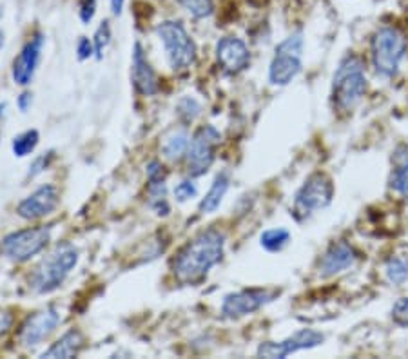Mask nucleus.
Instances as JSON below:
<instances>
[{
  "instance_id": "4be33fe9",
  "label": "nucleus",
  "mask_w": 408,
  "mask_h": 359,
  "mask_svg": "<svg viewBox=\"0 0 408 359\" xmlns=\"http://www.w3.org/2000/svg\"><path fill=\"white\" fill-rule=\"evenodd\" d=\"M289 240L290 234L287 229H268V231H265L264 234H261L259 243H261V247H264L265 250H268V252H280V250L289 243Z\"/></svg>"
},
{
  "instance_id": "bb28decb",
  "label": "nucleus",
  "mask_w": 408,
  "mask_h": 359,
  "mask_svg": "<svg viewBox=\"0 0 408 359\" xmlns=\"http://www.w3.org/2000/svg\"><path fill=\"white\" fill-rule=\"evenodd\" d=\"M390 185L395 193L401 194L408 200V163H401L394 171V176L390 180Z\"/></svg>"
},
{
  "instance_id": "9d476101",
  "label": "nucleus",
  "mask_w": 408,
  "mask_h": 359,
  "mask_svg": "<svg viewBox=\"0 0 408 359\" xmlns=\"http://www.w3.org/2000/svg\"><path fill=\"white\" fill-rule=\"evenodd\" d=\"M325 341V336L318 330L303 329L299 332H296L294 336L287 337L283 341H267L261 343L258 346V355L259 358L267 359H283L290 354H296L299 351H308V348H314V346H320L321 343Z\"/></svg>"
},
{
  "instance_id": "9b49d317",
  "label": "nucleus",
  "mask_w": 408,
  "mask_h": 359,
  "mask_svg": "<svg viewBox=\"0 0 408 359\" xmlns=\"http://www.w3.org/2000/svg\"><path fill=\"white\" fill-rule=\"evenodd\" d=\"M276 296V290L267 289H250L229 294V296H225L224 303H222V314L225 318H231V320L243 318V316L259 311V309L267 305V303H271Z\"/></svg>"
},
{
  "instance_id": "20e7f679",
  "label": "nucleus",
  "mask_w": 408,
  "mask_h": 359,
  "mask_svg": "<svg viewBox=\"0 0 408 359\" xmlns=\"http://www.w3.org/2000/svg\"><path fill=\"white\" fill-rule=\"evenodd\" d=\"M374 69L381 76L392 79L397 75L401 62L407 57V36L394 26H385L376 31L370 44Z\"/></svg>"
},
{
  "instance_id": "f8f14e48",
  "label": "nucleus",
  "mask_w": 408,
  "mask_h": 359,
  "mask_svg": "<svg viewBox=\"0 0 408 359\" xmlns=\"http://www.w3.org/2000/svg\"><path fill=\"white\" fill-rule=\"evenodd\" d=\"M62 318L60 312L55 307H48L44 311L36 312V314L29 316L26 321H24L22 329H20V343L24 346H36L40 343L48 339L51 334L55 332L58 325H60Z\"/></svg>"
},
{
  "instance_id": "4c0bfd02",
  "label": "nucleus",
  "mask_w": 408,
  "mask_h": 359,
  "mask_svg": "<svg viewBox=\"0 0 408 359\" xmlns=\"http://www.w3.org/2000/svg\"><path fill=\"white\" fill-rule=\"evenodd\" d=\"M4 48V33L0 31V49Z\"/></svg>"
},
{
  "instance_id": "58836bf2",
  "label": "nucleus",
  "mask_w": 408,
  "mask_h": 359,
  "mask_svg": "<svg viewBox=\"0 0 408 359\" xmlns=\"http://www.w3.org/2000/svg\"><path fill=\"white\" fill-rule=\"evenodd\" d=\"M4 109H6V104H0V114L4 113Z\"/></svg>"
},
{
  "instance_id": "a878e982",
  "label": "nucleus",
  "mask_w": 408,
  "mask_h": 359,
  "mask_svg": "<svg viewBox=\"0 0 408 359\" xmlns=\"http://www.w3.org/2000/svg\"><path fill=\"white\" fill-rule=\"evenodd\" d=\"M109 40H111L109 20H104V22L100 24V27L97 29V33H95V39H93V46H95V57H97L98 60H102V57H104V49L109 46Z\"/></svg>"
},
{
  "instance_id": "c85d7f7f",
  "label": "nucleus",
  "mask_w": 408,
  "mask_h": 359,
  "mask_svg": "<svg viewBox=\"0 0 408 359\" xmlns=\"http://www.w3.org/2000/svg\"><path fill=\"white\" fill-rule=\"evenodd\" d=\"M392 320L401 327H408V298H400L392 307Z\"/></svg>"
},
{
  "instance_id": "aec40b11",
  "label": "nucleus",
  "mask_w": 408,
  "mask_h": 359,
  "mask_svg": "<svg viewBox=\"0 0 408 359\" xmlns=\"http://www.w3.org/2000/svg\"><path fill=\"white\" fill-rule=\"evenodd\" d=\"M149 205L160 216L169 215V203H167L165 176L149 180Z\"/></svg>"
},
{
  "instance_id": "7c9ffc66",
  "label": "nucleus",
  "mask_w": 408,
  "mask_h": 359,
  "mask_svg": "<svg viewBox=\"0 0 408 359\" xmlns=\"http://www.w3.org/2000/svg\"><path fill=\"white\" fill-rule=\"evenodd\" d=\"M53 158H55V151H49V153L40 154L39 158H35V162L31 163V167H29L31 178H35V176H39L40 172H44L49 167V163L53 162Z\"/></svg>"
},
{
  "instance_id": "f257e3e1",
  "label": "nucleus",
  "mask_w": 408,
  "mask_h": 359,
  "mask_svg": "<svg viewBox=\"0 0 408 359\" xmlns=\"http://www.w3.org/2000/svg\"><path fill=\"white\" fill-rule=\"evenodd\" d=\"M225 234L218 229L200 232L178 252L175 259V276L180 283H196L207 276L224 258Z\"/></svg>"
},
{
  "instance_id": "39448f33",
  "label": "nucleus",
  "mask_w": 408,
  "mask_h": 359,
  "mask_svg": "<svg viewBox=\"0 0 408 359\" xmlns=\"http://www.w3.org/2000/svg\"><path fill=\"white\" fill-rule=\"evenodd\" d=\"M156 35L162 40L172 69H189L196 62V44L184 27V24L176 22V20H165L156 26Z\"/></svg>"
},
{
  "instance_id": "7ed1b4c3",
  "label": "nucleus",
  "mask_w": 408,
  "mask_h": 359,
  "mask_svg": "<svg viewBox=\"0 0 408 359\" xmlns=\"http://www.w3.org/2000/svg\"><path fill=\"white\" fill-rule=\"evenodd\" d=\"M367 93L365 62L355 55H348L341 60L332 82L334 107L341 113H348Z\"/></svg>"
},
{
  "instance_id": "dca6fc26",
  "label": "nucleus",
  "mask_w": 408,
  "mask_h": 359,
  "mask_svg": "<svg viewBox=\"0 0 408 359\" xmlns=\"http://www.w3.org/2000/svg\"><path fill=\"white\" fill-rule=\"evenodd\" d=\"M132 83H135L136 91L144 95V97H151V95H156L160 91L158 76L154 73V69L151 67L149 60L145 57L144 48H142L140 42H136L135 48H132Z\"/></svg>"
},
{
  "instance_id": "423d86ee",
  "label": "nucleus",
  "mask_w": 408,
  "mask_h": 359,
  "mask_svg": "<svg viewBox=\"0 0 408 359\" xmlns=\"http://www.w3.org/2000/svg\"><path fill=\"white\" fill-rule=\"evenodd\" d=\"M303 35L294 33L276 46V53L268 67V80L272 86H287L301 71Z\"/></svg>"
},
{
  "instance_id": "0eeeda50",
  "label": "nucleus",
  "mask_w": 408,
  "mask_h": 359,
  "mask_svg": "<svg viewBox=\"0 0 408 359\" xmlns=\"http://www.w3.org/2000/svg\"><path fill=\"white\" fill-rule=\"evenodd\" d=\"M334 196V185L332 180L323 172H314L308 176L307 182L301 185L294 198V207H292V215L298 222L307 219L308 216L314 215L316 210L325 209Z\"/></svg>"
},
{
  "instance_id": "6e6552de",
  "label": "nucleus",
  "mask_w": 408,
  "mask_h": 359,
  "mask_svg": "<svg viewBox=\"0 0 408 359\" xmlns=\"http://www.w3.org/2000/svg\"><path fill=\"white\" fill-rule=\"evenodd\" d=\"M49 240H51V227L42 225V227L22 229L2 238L0 249L9 259L22 263L42 252Z\"/></svg>"
},
{
  "instance_id": "b1692460",
  "label": "nucleus",
  "mask_w": 408,
  "mask_h": 359,
  "mask_svg": "<svg viewBox=\"0 0 408 359\" xmlns=\"http://www.w3.org/2000/svg\"><path fill=\"white\" fill-rule=\"evenodd\" d=\"M385 272L386 280L392 285H403L404 281H408V258L395 256V258L388 259Z\"/></svg>"
},
{
  "instance_id": "a211bd4d",
  "label": "nucleus",
  "mask_w": 408,
  "mask_h": 359,
  "mask_svg": "<svg viewBox=\"0 0 408 359\" xmlns=\"http://www.w3.org/2000/svg\"><path fill=\"white\" fill-rule=\"evenodd\" d=\"M82 348H83L82 332H80V330H69V332L64 334V336H62L57 343H53V345L49 346L48 351L40 355V358H44V359L46 358L48 359H53V358L69 359V358H75V355H79Z\"/></svg>"
},
{
  "instance_id": "2eb2a0df",
  "label": "nucleus",
  "mask_w": 408,
  "mask_h": 359,
  "mask_svg": "<svg viewBox=\"0 0 408 359\" xmlns=\"http://www.w3.org/2000/svg\"><path fill=\"white\" fill-rule=\"evenodd\" d=\"M42 48H44V35L36 33L33 39L22 48L20 55L13 62V80L18 86H27L31 83L35 71L39 67L40 57H42Z\"/></svg>"
},
{
  "instance_id": "c9c22d12",
  "label": "nucleus",
  "mask_w": 408,
  "mask_h": 359,
  "mask_svg": "<svg viewBox=\"0 0 408 359\" xmlns=\"http://www.w3.org/2000/svg\"><path fill=\"white\" fill-rule=\"evenodd\" d=\"M31 97H33L31 93H22V95L18 97V107H20V111H24V113H26V111L29 109L31 100H33Z\"/></svg>"
},
{
  "instance_id": "72a5a7b5",
  "label": "nucleus",
  "mask_w": 408,
  "mask_h": 359,
  "mask_svg": "<svg viewBox=\"0 0 408 359\" xmlns=\"http://www.w3.org/2000/svg\"><path fill=\"white\" fill-rule=\"evenodd\" d=\"M13 325V314L8 311H0V337L9 332Z\"/></svg>"
},
{
  "instance_id": "4468645a",
  "label": "nucleus",
  "mask_w": 408,
  "mask_h": 359,
  "mask_svg": "<svg viewBox=\"0 0 408 359\" xmlns=\"http://www.w3.org/2000/svg\"><path fill=\"white\" fill-rule=\"evenodd\" d=\"M216 58L227 73H242L250 64V53L245 42L236 36H225L216 44Z\"/></svg>"
},
{
  "instance_id": "5701e85b",
  "label": "nucleus",
  "mask_w": 408,
  "mask_h": 359,
  "mask_svg": "<svg viewBox=\"0 0 408 359\" xmlns=\"http://www.w3.org/2000/svg\"><path fill=\"white\" fill-rule=\"evenodd\" d=\"M39 140H40V136L36 129H29V131L22 133V135L15 136L13 145H11V147H13L15 156L24 158V156H27V154L33 153V151L36 149V145H39Z\"/></svg>"
},
{
  "instance_id": "6ab92c4d",
  "label": "nucleus",
  "mask_w": 408,
  "mask_h": 359,
  "mask_svg": "<svg viewBox=\"0 0 408 359\" xmlns=\"http://www.w3.org/2000/svg\"><path fill=\"white\" fill-rule=\"evenodd\" d=\"M229 184H231V180H229L227 172H219L216 176L215 182H212V187L209 189V193L200 202V210H202L203 215H211V212H215L218 209L222 200H224L225 193L229 191Z\"/></svg>"
},
{
  "instance_id": "cd10ccee",
  "label": "nucleus",
  "mask_w": 408,
  "mask_h": 359,
  "mask_svg": "<svg viewBox=\"0 0 408 359\" xmlns=\"http://www.w3.org/2000/svg\"><path fill=\"white\" fill-rule=\"evenodd\" d=\"M200 113H202V105L198 104L194 98L184 97L178 102V114H180L185 122H193Z\"/></svg>"
},
{
  "instance_id": "412c9836",
  "label": "nucleus",
  "mask_w": 408,
  "mask_h": 359,
  "mask_svg": "<svg viewBox=\"0 0 408 359\" xmlns=\"http://www.w3.org/2000/svg\"><path fill=\"white\" fill-rule=\"evenodd\" d=\"M189 135L187 131H175L171 135L167 136L165 142L162 145V151L165 154V158L169 160H180L184 154H187V149H189Z\"/></svg>"
},
{
  "instance_id": "f704fd0d",
  "label": "nucleus",
  "mask_w": 408,
  "mask_h": 359,
  "mask_svg": "<svg viewBox=\"0 0 408 359\" xmlns=\"http://www.w3.org/2000/svg\"><path fill=\"white\" fill-rule=\"evenodd\" d=\"M394 160L397 165H401V163H408V145H401L400 149L395 151Z\"/></svg>"
},
{
  "instance_id": "ddd939ff",
  "label": "nucleus",
  "mask_w": 408,
  "mask_h": 359,
  "mask_svg": "<svg viewBox=\"0 0 408 359\" xmlns=\"http://www.w3.org/2000/svg\"><path fill=\"white\" fill-rule=\"evenodd\" d=\"M58 202H60V194L55 185L48 184L42 185L35 191V193L27 196L26 200L18 203L17 212L20 218L24 219H39L44 216L51 215L57 209Z\"/></svg>"
},
{
  "instance_id": "e433bc0d",
  "label": "nucleus",
  "mask_w": 408,
  "mask_h": 359,
  "mask_svg": "<svg viewBox=\"0 0 408 359\" xmlns=\"http://www.w3.org/2000/svg\"><path fill=\"white\" fill-rule=\"evenodd\" d=\"M123 2H125V0H111V11H113L114 17H120V15H122Z\"/></svg>"
},
{
  "instance_id": "f03ea898",
  "label": "nucleus",
  "mask_w": 408,
  "mask_h": 359,
  "mask_svg": "<svg viewBox=\"0 0 408 359\" xmlns=\"http://www.w3.org/2000/svg\"><path fill=\"white\" fill-rule=\"evenodd\" d=\"M79 263V250L71 243H58L42 262L36 265L33 276H31V289L36 294H49L57 290L69 272Z\"/></svg>"
},
{
  "instance_id": "1a4fd4ad",
  "label": "nucleus",
  "mask_w": 408,
  "mask_h": 359,
  "mask_svg": "<svg viewBox=\"0 0 408 359\" xmlns=\"http://www.w3.org/2000/svg\"><path fill=\"white\" fill-rule=\"evenodd\" d=\"M219 142H222V135L215 126H203L202 129H198L187 149V169L191 176L196 178L211 169Z\"/></svg>"
},
{
  "instance_id": "473e14b6",
  "label": "nucleus",
  "mask_w": 408,
  "mask_h": 359,
  "mask_svg": "<svg viewBox=\"0 0 408 359\" xmlns=\"http://www.w3.org/2000/svg\"><path fill=\"white\" fill-rule=\"evenodd\" d=\"M76 51H79V60H88V58L93 57V53H95V46H93L91 40L82 36L79 40V49Z\"/></svg>"
},
{
  "instance_id": "c756f323",
  "label": "nucleus",
  "mask_w": 408,
  "mask_h": 359,
  "mask_svg": "<svg viewBox=\"0 0 408 359\" xmlns=\"http://www.w3.org/2000/svg\"><path fill=\"white\" fill-rule=\"evenodd\" d=\"M196 194H198V189L191 180H184V182L176 185V189H175V198L178 200V202H187V200H191V198H196Z\"/></svg>"
},
{
  "instance_id": "393cba45",
  "label": "nucleus",
  "mask_w": 408,
  "mask_h": 359,
  "mask_svg": "<svg viewBox=\"0 0 408 359\" xmlns=\"http://www.w3.org/2000/svg\"><path fill=\"white\" fill-rule=\"evenodd\" d=\"M178 4L193 18H207L215 13L212 0H178Z\"/></svg>"
},
{
  "instance_id": "2f4dec72",
  "label": "nucleus",
  "mask_w": 408,
  "mask_h": 359,
  "mask_svg": "<svg viewBox=\"0 0 408 359\" xmlns=\"http://www.w3.org/2000/svg\"><path fill=\"white\" fill-rule=\"evenodd\" d=\"M95 13H97V0H80V20L83 24H89L95 18Z\"/></svg>"
},
{
  "instance_id": "f3484780",
  "label": "nucleus",
  "mask_w": 408,
  "mask_h": 359,
  "mask_svg": "<svg viewBox=\"0 0 408 359\" xmlns=\"http://www.w3.org/2000/svg\"><path fill=\"white\" fill-rule=\"evenodd\" d=\"M355 262H358V252L352 249L348 243H334L329 250L325 252V256L321 258L320 263V272L321 276L330 278L336 276L339 272L348 271L351 267H354Z\"/></svg>"
}]
</instances>
